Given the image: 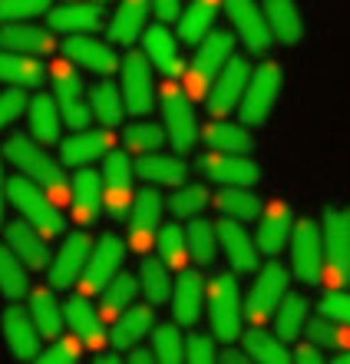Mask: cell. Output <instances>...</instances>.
I'll use <instances>...</instances> for the list:
<instances>
[{
  "instance_id": "obj_1",
  "label": "cell",
  "mask_w": 350,
  "mask_h": 364,
  "mask_svg": "<svg viewBox=\"0 0 350 364\" xmlns=\"http://www.w3.org/2000/svg\"><path fill=\"white\" fill-rule=\"evenodd\" d=\"M4 156H7L17 169H23V176H30L33 182H40L53 199H67V179H63V169L43 153V143H40V139H30V136H23V133H13L7 143H4Z\"/></svg>"
},
{
  "instance_id": "obj_2",
  "label": "cell",
  "mask_w": 350,
  "mask_h": 364,
  "mask_svg": "<svg viewBox=\"0 0 350 364\" xmlns=\"http://www.w3.org/2000/svg\"><path fill=\"white\" fill-rule=\"evenodd\" d=\"M7 199L23 212V219H27L43 239L63 235V215H60V209L53 205V196H50L40 182H33L30 176L10 179L7 182Z\"/></svg>"
},
{
  "instance_id": "obj_3",
  "label": "cell",
  "mask_w": 350,
  "mask_h": 364,
  "mask_svg": "<svg viewBox=\"0 0 350 364\" xmlns=\"http://www.w3.org/2000/svg\"><path fill=\"white\" fill-rule=\"evenodd\" d=\"M241 318H245V305H241V288H238L235 275H218L209 288V321L218 341H238L241 338Z\"/></svg>"
},
{
  "instance_id": "obj_4",
  "label": "cell",
  "mask_w": 350,
  "mask_h": 364,
  "mask_svg": "<svg viewBox=\"0 0 350 364\" xmlns=\"http://www.w3.org/2000/svg\"><path fill=\"white\" fill-rule=\"evenodd\" d=\"M324 278L331 288L350 282V209L324 212Z\"/></svg>"
},
{
  "instance_id": "obj_5",
  "label": "cell",
  "mask_w": 350,
  "mask_h": 364,
  "mask_svg": "<svg viewBox=\"0 0 350 364\" xmlns=\"http://www.w3.org/2000/svg\"><path fill=\"white\" fill-rule=\"evenodd\" d=\"M291 265H294L297 282H304V285H317L324 278V232L314 219L294 222Z\"/></svg>"
},
{
  "instance_id": "obj_6",
  "label": "cell",
  "mask_w": 350,
  "mask_h": 364,
  "mask_svg": "<svg viewBox=\"0 0 350 364\" xmlns=\"http://www.w3.org/2000/svg\"><path fill=\"white\" fill-rule=\"evenodd\" d=\"M278 96H281V67L278 63H261L248 80V90L241 96V119L245 126H261L275 109Z\"/></svg>"
},
{
  "instance_id": "obj_7",
  "label": "cell",
  "mask_w": 350,
  "mask_h": 364,
  "mask_svg": "<svg viewBox=\"0 0 350 364\" xmlns=\"http://www.w3.org/2000/svg\"><path fill=\"white\" fill-rule=\"evenodd\" d=\"M231 33H225V30H212L209 37L199 43V53H195V60H192L189 67V90L192 93H205V90H212V83H215V77L222 73V67H225L228 60H231Z\"/></svg>"
},
{
  "instance_id": "obj_8",
  "label": "cell",
  "mask_w": 350,
  "mask_h": 364,
  "mask_svg": "<svg viewBox=\"0 0 350 364\" xmlns=\"http://www.w3.org/2000/svg\"><path fill=\"white\" fill-rule=\"evenodd\" d=\"M284 295H288V272H284L281 262H268L255 278V288H251V295L245 301V315L255 325H261L278 311Z\"/></svg>"
},
{
  "instance_id": "obj_9",
  "label": "cell",
  "mask_w": 350,
  "mask_h": 364,
  "mask_svg": "<svg viewBox=\"0 0 350 364\" xmlns=\"http://www.w3.org/2000/svg\"><path fill=\"white\" fill-rule=\"evenodd\" d=\"M162 113H165V133H169L172 146L179 153H189L192 146L199 143V126H195V116H192V103L182 87H165L162 96Z\"/></svg>"
},
{
  "instance_id": "obj_10",
  "label": "cell",
  "mask_w": 350,
  "mask_h": 364,
  "mask_svg": "<svg viewBox=\"0 0 350 364\" xmlns=\"http://www.w3.org/2000/svg\"><path fill=\"white\" fill-rule=\"evenodd\" d=\"M248 80H251V70H248L245 57H231L222 67V73L215 77L209 90V113L212 116H228L235 106H241V96L248 90Z\"/></svg>"
},
{
  "instance_id": "obj_11",
  "label": "cell",
  "mask_w": 350,
  "mask_h": 364,
  "mask_svg": "<svg viewBox=\"0 0 350 364\" xmlns=\"http://www.w3.org/2000/svg\"><path fill=\"white\" fill-rule=\"evenodd\" d=\"M228 7V17L235 23V33L241 37L245 50L251 53H265L271 47V27H268V17H265V7H258L255 0H225Z\"/></svg>"
},
{
  "instance_id": "obj_12",
  "label": "cell",
  "mask_w": 350,
  "mask_h": 364,
  "mask_svg": "<svg viewBox=\"0 0 350 364\" xmlns=\"http://www.w3.org/2000/svg\"><path fill=\"white\" fill-rule=\"evenodd\" d=\"M89 255H93V242H89V235H83V232L67 235V242L60 245L57 259H53V265H50V288H53V291H67L76 278L86 272Z\"/></svg>"
},
{
  "instance_id": "obj_13",
  "label": "cell",
  "mask_w": 350,
  "mask_h": 364,
  "mask_svg": "<svg viewBox=\"0 0 350 364\" xmlns=\"http://www.w3.org/2000/svg\"><path fill=\"white\" fill-rule=\"evenodd\" d=\"M162 192L146 189L136 196L133 209H129V245L133 252H146L155 245L159 235V222H162Z\"/></svg>"
},
{
  "instance_id": "obj_14",
  "label": "cell",
  "mask_w": 350,
  "mask_h": 364,
  "mask_svg": "<svg viewBox=\"0 0 350 364\" xmlns=\"http://www.w3.org/2000/svg\"><path fill=\"white\" fill-rule=\"evenodd\" d=\"M123 103L133 116H149L155 93H152V73L146 53H126L123 60Z\"/></svg>"
},
{
  "instance_id": "obj_15",
  "label": "cell",
  "mask_w": 350,
  "mask_h": 364,
  "mask_svg": "<svg viewBox=\"0 0 350 364\" xmlns=\"http://www.w3.org/2000/svg\"><path fill=\"white\" fill-rule=\"evenodd\" d=\"M53 90H57L60 113H63L70 129H86L93 109L86 103L83 83H80V77H76V70L70 67V63H57V67H53Z\"/></svg>"
},
{
  "instance_id": "obj_16",
  "label": "cell",
  "mask_w": 350,
  "mask_h": 364,
  "mask_svg": "<svg viewBox=\"0 0 350 364\" xmlns=\"http://www.w3.org/2000/svg\"><path fill=\"white\" fill-rule=\"evenodd\" d=\"M103 189H106V209L113 215H126L133 209V163L126 153H109L103 163Z\"/></svg>"
},
{
  "instance_id": "obj_17",
  "label": "cell",
  "mask_w": 350,
  "mask_h": 364,
  "mask_svg": "<svg viewBox=\"0 0 350 364\" xmlns=\"http://www.w3.org/2000/svg\"><path fill=\"white\" fill-rule=\"evenodd\" d=\"M4 338H7V348L13 351V358H20V361H40V355H43V348H40V328L37 321H33V315L30 311H23V308L10 305L7 311H4Z\"/></svg>"
},
{
  "instance_id": "obj_18",
  "label": "cell",
  "mask_w": 350,
  "mask_h": 364,
  "mask_svg": "<svg viewBox=\"0 0 350 364\" xmlns=\"http://www.w3.org/2000/svg\"><path fill=\"white\" fill-rule=\"evenodd\" d=\"M199 169L205 179L222 182V186H255L261 179V169H258L251 159H245L241 153H212L199 159Z\"/></svg>"
},
{
  "instance_id": "obj_19",
  "label": "cell",
  "mask_w": 350,
  "mask_h": 364,
  "mask_svg": "<svg viewBox=\"0 0 350 364\" xmlns=\"http://www.w3.org/2000/svg\"><path fill=\"white\" fill-rule=\"evenodd\" d=\"M123 255H126V245L116 235H103L96 242L93 255H89V265L83 272V288L86 291H99L119 275L123 269Z\"/></svg>"
},
{
  "instance_id": "obj_20",
  "label": "cell",
  "mask_w": 350,
  "mask_h": 364,
  "mask_svg": "<svg viewBox=\"0 0 350 364\" xmlns=\"http://www.w3.org/2000/svg\"><path fill=\"white\" fill-rule=\"evenodd\" d=\"M294 219H291V205L288 202H271L261 215H258V252H265L275 259L278 252L291 242Z\"/></svg>"
},
{
  "instance_id": "obj_21",
  "label": "cell",
  "mask_w": 350,
  "mask_h": 364,
  "mask_svg": "<svg viewBox=\"0 0 350 364\" xmlns=\"http://www.w3.org/2000/svg\"><path fill=\"white\" fill-rule=\"evenodd\" d=\"M113 146L116 139L106 129H76L70 139L60 143V156L67 166H89L93 159H106Z\"/></svg>"
},
{
  "instance_id": "obj_22",
  "label": "cell",
  "mask_w": 350,
  "mask_h": 364,
  "mask_svg": "<svg viewBox=\"0 0 350 364\" xmlns=\"http://www.w3.org/2000/svg\"><path fill=\"white\" fill-rule=\"evenodd\" d=\"M142 47H146V57L155 63V70H159L165 80H179L182 73H185V63H182V57H179V43L172 37V30H165L162 23L159 27H146Z\"/></svg>"
},
{
  "instance_id": "obj_23",
  "label": "cell",
  "mask_w": 350,
  "mask_h": 364,
  "mask_svg": "<svg viewBox=\"0 0 350 364\" xmlns=\"http://www.w3.org/2000/svg\"><path fill=\"white\" fill-rule=\"evenodd\" d=\"M67 57L96 77H109L119 70V57L113 53V47L103 40L86 37V33H76L73 40H67Z\"/></svg>"
},
{
  "instance_id": "obj_24",
  "label": "cell",
  "mask_w": 350,
  "mask_h": 364,
  "mask_svg": "<svg viewBox=\"0 0 350 364\" xmlns=\"http://www.w3.org/2000/svg\"><path fill=\"white\" fill-rule=\"evenodd\" d=\"M63 315H67V325L76 335V341H83L86 348H103L106 345L103 318L96 315L93 305H89L86 298H70L67 308H63Z\"/></svg>"
},
{
  "instance_id": "obj_25",
  "label": "cell",
  "mask_w": 350,
  "mask_h": 364,
  "mask_svg": "<svg viewBox=\"0 0 350 364\" xmlns=\"http://www.w3.org/2000/svg\"><path fill=\"white\" fill-rule=\"evenodd\" d=\"M73 212H76V219L83 222H93L99 212L106 209V189H103V179L93 173V169H80L73 179Z\"/></svg>"
},
{
  "instance_id": "obj_26",
  "label": "cell",
  "mask_w": 350,
  "mask_h": 364,
  "mask_svg": "<svg viewBox=\"0 0 350 364\" xmlns=\"http://www.w3.org/2000/svg\"><path fill=\"white\" fill-rule=\"evenodd\" d=\"M202 298H205V285L199 272H182L172 288V318L179 325H195L202 315Z\"/></svg>"
},
{
  "instance_id": "obj_27",
  "label": "cell",
  "mask_w": 350,
  "mask_h": 364,
  "mask_svg": "<svg viewBox=\"0 0 350 364\" xmlns=\"http://www.w3.org/2000/svg\"><path fill=\"white\" fill-rule=\"evenodd\" d=\"M0 47L17 50V53H30V57H43V53H50L57 43L50 37V30L30 27L27 20H20V23H4V30H0Z\"/></svg>"
},
{
  "instance_id": "obj_28",
  "label": "cell",
  "mask_w": 350,
  "mask_h": 364,
  "mask_svg": "<svg viewBox=\"0 0 350 364\" xmlns=\"http://www.w3.org/2000/svg\"><path fill=\"white\" fill-rule=\"evenodd\" d=\"M149 0H119V10L109 20V37L119 47H129L142 37L146 30V17H149Z\"/></svg>"
},
{
  "instance_id": "obj_29",
  "label": "cell",
  "mask_w": 350,
  "mask_h": 364,
  "mask_svg": "<svg viewBox=\"0 0 350 364\" xmlns=\"http://www.w3.org/2000/svg\"><path fill=\"white\" fill-rule=\"evenodd\" d=\"M218 242H222L225 259L231 262L238 272H251L258 265V242H251V235L238 225V219L235 222H222Z\"/></svg>"
},
{
  "instance_id": "obj_30",
  "label": "cell",
  "mask_w": 350,
  "mask_h": 364,
  "mask_svg": "<svg viewBox=\"0 0 350 364\" xmlns=\"http://www.w3.org/2000/svg\"><path fill=\"white\" fill-rule=\"evenodd\" d=\"M265 17H268V27L275 33L278 43L284 47H294L304 33V20H301V10L294 0H265Z\"/></svg>"
},
{
  "instance_id": "obj_31",
  "label": "cell",
  "mask_w": 350,
  "mask_h": 364,
  "mask_svg": "<svg viewBox=\"0 0 350 364\" xmlns=\"http://www.w3.org/2000/svg\"><path fill=\"white\" fill-rule=\"evenodd\" d=\"M218 10H222V0H192L179 17V37L185 43H192V47H199L202 40L212 33Z\"/></svg>"
},
{
  "instance_id": "obj_32",
  "label": "cell",
  "mask_w": 350,
  "mask_h": 364,
  "mask_svg": "<svg viewBox=\"0 0 350 364\" xmlns=\"http://www.w3.org/2000/svg\"><path fill=\"white\" fill-rule=\"evenodd\" d=\"M4 235H7V245L17 252L27 269H43L47 265L50 255H47V245H43V235L30 222H13V225L4 229Z\"/></svg>"
},
{
  "instance_id": "obj_33",
  "label": "cell",
  "mask_w": 350,
  "mask_h": 364,
  "mask_svg": "<svg viewBox=\"0 0 350 364\" xmlns=\"http://www.w3.org/2000/svg\"><path fill=\"white\" fill-rule=\"evenodd\" d=\"M27 119H30V133L40 143H60V129H63V113L60 103H53L50 96H33L27 103Z\"/></svg>"
},
{
  "instance_id": "obj_34",
  "label": "cell",
  "mask_w": 350,
  "mask_h": 364,
  "mask_svg": "<svg viewBox=\"0 0 350 364\" xmlns=\"http://www.w3.org/2000/svg\"><path fill=\"white\" fill-rule=\"evenodd\" d=\"M103 23V14L96 4H63V7L50 10V27L60 33H93Z\"/></svg>"
},
{
  "instance_id": "obj_35",
  "label": "cell",
  "mask_w": 350,
  "mask_h": 364,
  "mask_svg": "<svg viewBox=\"0 0 350 364\" xmlns=\"http://www.w3.org/2000/svg\"><path fill=\"white\" fill-rule=\"evenodd\" d=\"M139 176L152 186H182L189 176V166L175 159V156H159V153H146L139 159Z\"/></svg>"
},
{
  "instance_id": "obj_36",
  "label": "cell",
  "mask_w": 350,
  "mask_h": 364,
  "mask_svg": "<svg viewBox=\"0 0 350 364\" xmlns=\"http://www.w3.org/2000/svg\"><path fill=\"white\" fill-rule=\"evenodd\" d=\"M0 80L10 83V87H37L43 80V67L30 53L0 50Z\"/></svg>"
},
{
  "instance_id": "obj_37",
  "label": "cell",
  "mask_w": 350,
  "mask_h": 364,
  "mask_svg": "<svg viewBox=\"0 0 350 364\" xmlns=\"http://www.w3.org/2000/svg\"><path fill=\"white\" fill-rule=\"evenodd\" d=\"M152 308H146V305H129L119 315V321H116V328H113V345L116 348H133V345H139L142 338L152 331Z\"/></svg>"
},
{
  "instance_id": "obj_38",
  "label": "cell",
  "mask_w": 350,
  "mask_h": 364,
  "mask_svg": "<svg viewBox=\"0 0 350 364\" xmlns=\"http://www.w3.org/2000/svg\"><path fill=\"white\" fill-rule=\"evenodd\" d=\"M215 205L225 219H238V222H255L261 215L258 196H251L241 186H222V192L215 196Z\"/></svg>"
},
{
  "instance_id": "obj_39",
  "label": "cell",
  "mask_w": 350,
  "mask_h": 364,
  "mask_svg": "<svg viewBox=\"0 0 350 364\" xmlns=\"http://www.w3.org/2000/svg\"><path fill=\"white\" fill-rule=\"evenodd\" d=\"M27 291H30L27 265L20 262V255L10 245H0V295L10 298V301H20Z\"/></svg>"
},
{
  "instance_id": "obj_40",
  "label": "cell",
  "mask_w": 350,
  "mask_h": 364,
  "mask_svg": "<svg viewBox=\"0 0 350 364\" xmlns=\"http://www.w3.org/2000/svg\"><path fill=\"white\" fill-rule=\"evenodd\" d=\"M30 315L37 321L43 338H60L63 335V308L57 305V298L50 295V288H37L30 291Z\"/></svg>"
},
{
  "instance_id": "obj_41",
  "label": "cell",
  "mask_w": 350,
  "mask_h": 364,
  "mask_svg": "<svg viewBox=\"0 0 350 364\" xmlns=\"http://www.w3.org/2000/svg\"><path fill=\"white\" fill-rule=\"evenodd\" d=\"M245 355L251 358V361H261V364L291 361V351L284 348V338L271 335V331H261V328H255V331L245 335Z\"/></svg>"
},
{
  "instance_id": "obj_42",
  "label": "cell",
  "mask_w": 350,
  "mask_h": 364,
  "mask_svg": "<svg viewBox=\"0 0 350 364\" xmlns=\"http://www.w3.org/2000/svg\"><path fill=\"white\" fill-rule=\"evenodd\" d=\"M275 325H278V338H284V341L301 338L304 328H307V301L301 295H284L275 311Z\"/></svg>"
},
{
  "instance_id": "obj_43",
  "label": "cell",
  "mask_w": 350,
  "mask_h": 364,
  "mask_svg": "<svg viewBox=\"0 0 350 364\" xmlns=\"http://www.w3.org/2000/svg\"><path fill=\"white\" fill-rule=\"evenodd\" d=\"M139 288L142 295H146V301H152V305H165L172 295V278H169V265L165 262H142L139 269Z\"/></svg>"
},
{
  "instance_id": "obj_44",
  "label": "cell",
  "mask_w": 350,
  "mask_h": 364,
  "mask_svg": "<svg viewBox=\"0 0 350 364\" xmlns=\"http://www.w3.org/2000/svg\"><path fill=\"white\" fill-rule=\"evenodd\" d=\"M185 239H189V255L195 259V265H212L222 249V242H218V229L212 222L199 219L192 222L189 229H185Z\"/></svg>"
},
{
  "instance_id": "obj_45",
  "label": "cell",
  "mask_w": 350,
  "mask_h": 364,
  "mask_svg": "<svg viewBox=\"0 0 350 364\" xmlns=\"http://www.w3.org/2000/svg\"><path fill=\"white\" fill-rule=\"evenodd\" d=\"M205 143L215 149V153H245L251 146V136L235 123H225V119H215V123L205 126Z\"/></svg>"
},
{
  "instance_id": "obj_46",
  "label": "cell",
  "mask_w": 350,
  "mask_h": 364,
  "mask_svg": "<svg viewBox=\"0 0 350 364\" xmlns=\"http://www.w3.org/2000/svg\"><path fill=\"white\" fill-rule=\"evenodd\" d=\"M307 338L321 351H347L350 348V328L341 325V321H331V318H317V321H307Z\"/></svg>"
},
{
  "instance_id": "obj_47",
  "label": "cell",
  "mask_w": 350,
  "mask_h": 364,
  "mask_svg": "<svg viewBox=\"0 0 350 364\" xmlns=\"http://www.w3.org/2000/svg\"><path fill=\"white\" fill-rule=\"evenodd\" d=\"M152 355H155V361L165 364L185 361V338H182L179 328H172V321L152 328Z\"/></svg>"
},
{
  "instance_id": "obj_48",
  "label": "cell",
  "mask_w": 350,
  "mask_h": 364,
  "mask_svg": "<svg viewBox=\"0 0 350 364\" xmlns=\"http://www.w3.org/2000/svg\"><path fill=\"white\" fill-rule=\"evenodd\" d=\"M123 106L126 103L119 100V90H116L113 83H99V87L93 90L89 109H93V116L103 126H119V119H123Z\"/></svg>"
},
{
  "instance_id": "obj_49",
  "label": "cell",
  "mask_w": 350,
  "mask_h": 364,
  "mask_svg": "<svg viewBox=\"0 0 350 364\" xmlns=\"http://www.w3.org/2000/svg\"><path fill=\"white\" fill-rule=\"evenodd\" d=\"M155 252H159V259L165 262V265L179 269L182 262L189 259V239H185V232H182L179 225L159 229V235H155Z\"/></svg>"
},
{
  "instance_id": "obj_50",
  "label": "cell",
  "mask_w": 350,
  "mask_h": 364,
  "mask_svg": "<svg viewBox=\"0 0 350 364\" xmlns=\"http://www.w3.org/2000/svg\"><path fill=\"white\" fill-rule=\"evenodd\" d=\"M136 288H139V282H136L133 275H123V272H119V275L103 288V311L106 315H123L126 308L133 305Z\"/></svg>"
},
{
  "instance_id": "obj_51",
  "label": "cell",
  "mask_w": 350,
  "mask_h": 364,
  "mask_svg": "<svg viewBox=\"0 0 350 364\" xmlns=\"http://www.w3.org/2000/svg\"><path fill=\"white\" fill-rule=\"evenodd\" d=\"M162 126H155V123H149V119H139V123H133L129 129H126V136H123V143H126V149L129 153H139V156H146V153H155L162 146Z\"/></svg>"
},
{
  "instance_id": "obj_52",
  "label": "cell",
  "mask_w": 350,
  "mask_h": 364,
  "mask_svg": "<svg viewBox=\"0 0 350 364\" xmlns=\"http://www.w3.org/2000/svg\"><path fill=\"white\" fill-rule=\"evenodd\" d=\"M205 205H209V192L202 186H182L169 199L172 215H179V219H199Z\"/></svg>"
},
{
  "instance_id": "obj_53",
  "label": "cell",
  "mask_w": 350,
  "mask_h": 364,
  "mask_svg": "<svg viewBox=\"0 0 350 364\" xmlns=\"http://www.w3.org/2000/svg\"><path fill=\"white\" fill-rule=\"evenodd\" d=\"M40 14H50V0H0V20L4 23L33 20Z\"/></svg>"
},
{
  "instance_id": "obj_54",
  "label": "cell",
  "mask_w": 350,
  "mask_h": 364,
  "mask_svg": "<svg viewBox=\"0 0 350 364\" xmlns=\"http://www.w3.org/2000/svg\"><path fill=\"white\" fill-rule=\"evenodd\" d=\"M321 315L350 328V295L347 291H327L321 298Z\"/></svg>"
},
{
  "instance_id": "obj_55",
  "label": "cell",
  "mask_w": 350,
  "mask_h": 364,
  "mask_svg": "<svg viewBox=\"0 0 350 364\" xmlns=\"http://www.w3.org/2000/svg\"><path fill=\"white\" fill-rule=\"evenodd\" d=\"M185 361H195V364H209L218 361V348L209 335H192L185 341Z\"/></svg>"
},
{
  "instance_id": "obj_56",
  "label": "cell",
  "mask_w": 350,
  "mask_h": 364,
  "mask_svg": "<svg viewBox=\"0 0 350 364\" xmlns=\"http://www.w3.org/2000/svg\"><path fill=\"white\" fill-rule=\"evenodd\" d=\"M40 361H47V364H73V361H80V345L70 341V338H53V345L40 355Z\"/></svg>"
},
{
  "instance_id": "obj_57",
  "label": "cell",
  "mask_w": 350,
  "mask_h": 364,
  "mask_svg": "<svg viewBox=\"0 0 350 364\" xmlns=\"http://www.w3.org/2000/svg\"><path fill=\"white\" fill-rule=\"evenodd\" d=\"M23 109H27V96H23V90L13 87V90H7V93H0V129L13 123Z\"/></svg>"
},
{
  "instance_id": "obj_58",
  "label": "cell",
  "mask_w": 350,
  "mask_h": 364,
  "mask_svg": "<svg viewBox=\"0 0 350 364\" xmlns=\"http://www.w3.org/2000/svg\"><path fill=\"white\" fill-rule=\"evenodd\" d=\"M149 7H152V14H155L162 23L182 17V0H149Z\"/></svg>"
},
{
  "instance_id": "obj_59",
  "label": "cell",
  "mask_w": 350,
  "mask_h": 364,
  "mask_svg": "<svg viewBox=\"0 0 350 364\" xmlns=\"http://www.w3.org/2000/svg\"><path fill=\"white\" fill-rule=\"evenodd\" d=\"M291 361H307V364H321L324 361V355H321V348H317V345H314V341H311V345H301V348H297V351H294V355H291Z\"/></svg>"
},
{
  "instance_id": "obj_60",
  "label": "cell",
  "mask_w": 350,
  "mask_h": 364,
  "mask_svg": "<svg viewBox=\"0 0 350 364\" xmlns=\"http://www.w3.org/2000/svg\"><path fill=\"white\" fill-rule=\"evenodd\" d=\"M218 358H222V361H231V364H241V361H248V355H245V351H235V348H228V351H218Z\"/></svg>"
},
{
  "instance_id": "obj_61",
  "label": "cell",
  "mask_w": 350,
  "mask_h": 364,
  "mask_svg": "<svg viewBox=\"0 0 350 364\" xmlns=\"http://www.w3.org/2000/svg\"><path fill=\"white\" fill-rule=\"evenodd\" d=\"M7 179H4V163H0V222H4V205H7Z\"/></svg>"
},
{
  "instance_id": "obj_62",
  "label": "cell",
  "mask_w": 350,
  "mask_h": 364,
  "mask_svg": "<svg viewBox=\"0 0 350 364\" xmlns=\"http://www.w3.org/2000/svg\"><path fill=\"white\" fill-rule=\"evenodd\" d=\"M129 361H133V364H142V361L149 364V361H155V355H152V351H142V348H139V351H133V355H129Z\"/></svg>"
},
{
  "instance_id": "obj_63",
  "label": "cell",
  "mask_w": 350,
  "mask_h": 364,
  "mask_svg": "<svg viewBox=\"0 0 350 364\" xmlns=\"http://www.w3.org/2000/svg\"><path fill=\"white\" fill-rule=\"evenodd\" d=\"M341 364H350V348H347V351H344V355H341Z\"/></svg>"
}]
</instances>
